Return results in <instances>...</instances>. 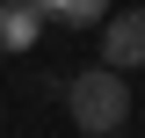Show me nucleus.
<instances>
[{"instance_id":"1","label":"nucleus","mask_w":145,"mask_h":138,"mask_svg":"<svg viewBox=\"0 0 145 138\" xmlns=\"http://www.w3.org/2000/svg\"><path fill=\"white\" fill-rule=\"evenodd\" d=\"M65 116L80 124L87 138H116V131H123V116H131V87H123V73H116V66L72 73V80H65Z\"/></svg>"},{"instance_id":"2","label":"nucleus","mask_w":145,"mask_h":138,"mask_svg":"<svg viewBox=\"0 0 145 138\" xmlns=\"http://www.w3.org/2000/svg\"><path fill=\"white\" fill-rule=\"evenodd\" d=\"M102 66H116V73L145 66V7H123V15L102 22Z\"/></svg>"},{"instance_id":"3","label":"nucleus","mask_w":145,"mask_h":138,"mask_svg":"<svg viewBox=\"0 0 145 138\" xmlns=\"http://www.w3.org/2000/svg\"><path fill=\"white\" fill-rule=\"evenodd\" d=\"M44 36V15H36V0H0V58H22Z\"/></svg>"},{"instance_id":"4","label":"nucleus","mask_w":145,"mask_h":138,"mask_svg":"<svg viewBox=\"0 0 145 138\" xmlns=\"http://www.w3.org/2000/svg\"><path fill=\"white\" fill-rule=\"evenodd\" d=\"M36 15L58 22V29H102L109 22V0H36Z\"/></svg>"},{"instance_id":"5","label":"nucleus","mask_w":145,"mask_h":138,"mask_svg":"<svg viewBox=\"0 0 145 138\" xmlns=\"http://www.w3.org/2000/svg\"><path fill=\"white\" fill-rule=\"evenodd\" d=\"M116 138H123V131H116Z\"/></svg>"}]
</instances>
